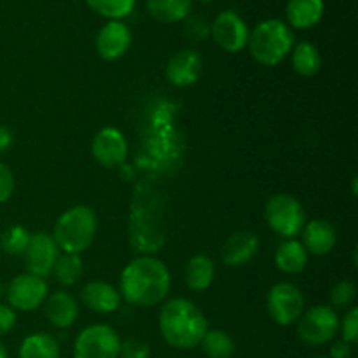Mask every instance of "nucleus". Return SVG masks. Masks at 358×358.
I'll return each instance as SVG.
<instances>
[{
    "label": "nucleus",
    "instance_id": "423d86ee",
    "mask_svg": "<svg viewBox=\"0 0 358 358\" xmlns=\"http://www.w3.org/2000/svg\"><path fill=\"white\" fill-rule=\"evenodd\" d=\"M339 317L331 306H313L297 320V336L308 346L331 343L339 332Z\"/></svg>",
    "mask_w": 358,
    "mask_h": 358
},
{
    "label": "nucleus",
    "instance_id": "bb28decb",
    "mask_svg": "<svg viewBox=\"0 0 358 358\" xmlns=\"http://www.w3.org/2000/svg\"><path fill=\"white\" fill-rule=\"evenodd\" d=\"M52 275H55V278L62 285H73L80 278V275H83V261H80L79 255L73 254L59 255L55 268H52Z\"/></svg>",
    "mask_w": 358,
    "mask_h": 358
},
{
    "label": "nucleus",
    "instance_id": "f704fd0d",
    "mask_svg": "<svg viewBox=\"0 0 358 358\" xmlns=\"http://www.w3.org/2000/svg\"><path fill=\"white\" fill-rule=\"evenodd\" d=\"M350 355H352V345L345 339L336 341L331 346V358H350Z\"/></svg>",
    "mask_w": 358,
    "mask_h": 358
},
{
    "label": "nucleus",
    "instance_id": "aec40b11",
    "mask_svg": "<svg viewBox=\"0 0 358 358\" xmlns=\"http://www.w3.org/2000/svg\"><path fill=\"white\" fill-rule=\"evenodd\" d=\"M275 264L280 271L287 275H297L308 264V252L304 245L297 240H285L278 247L275 255Z\"/></svg>",
    "mask_w": 358,
    "mask_h": 358
},
{
    "label": "nucleus",
    "instance_id": "c85d7f7f",
    "mask_svg": "<svg viewBox=\"0 0 358 358\" xmlns=\"http://www.w3.org/2000/svg\"><path fill=\"white\" fill-rule=\"evenodd\" d=\"M357 299V287L355 283L343 280V282L336 283L331 290V303L334 308H350Z\"/></svg>",
    "mask_w": 358,
    "mask_h": 358
},
{
    "label": "nucleus",
    "instance_id": "39448f33",
    "mask_svg": "<svg viewBox=\"0 0 358 358\" xmlns=\"http://www.w3.org/2000/svg\"><path fill=\"white\" fill-rule=\"evenodd\" d=\"M266 220L276 234L292 240L306 226V213L296 198L289 194H276L266 205Z\"/></svg>",
    "mask_w": 358,
    "mask_h": 358
},
{
    "label": "nucleus",
    "instance_id": "f03ea898",
    "mask_svg": "<svg viewBox=\"0 0 358 358\" xmlns=\"http://www.w3.org/2000/svg\"><path fill=\"white\" fill-rule=\"evenodd\" d=\"M159 331L164 341L177 350L198 348L208 331V320L187 299H171L159 313Z\"/></svg>",
    "mask_w": 358,
    "mask_h": 358
},
{
    "label": "nucleus",
    "instance_id": "473e14b6",
    "mask_svg": "<svg viewBox=\"0 0 358 358\" xmlns=\"http://www.w3.org/2000/svg\"><path fill=\"white\" fill-rule=\"evenodd\" d=\"M14 175L7 164L0 163V203H6L13 196Z\"/></svg>",
    "mask_w": 358,
    "mask_h": 358
},
{
    "label": "nucleus",
    "instance_id": "f8f14e48",
    "mask_svg": "<svg viewBox=\"0 0 358 358\" xmlns=\"http://www.w3.org/2000/svg\"><path fill=\"white\" fill-rule=\"evenodd\" d=\"M93 157L105 168H117L128 157V143L124 135L115 128H103L96 133L91 145Z\"/></svg>",
    "mask_w": 358,
    "mask_h": 358
},
{
    "label": "nucleus",
    "instance_id": "6e6552de",
    "mask_svg": "<svg viewBox=\"0 0 358 358\" xmlns=\"http://www.w3.org/2000/svg\"><path fill=\"white\" fill-rule=\"evenodd\" d=\"M268 313L278 325L296 324L304 313V296L294 283L282 282L268 294Z\"/></svg>",
    "mask_w": 358,
    "mask_h": 358
},
{
    "label": "nucleus",
    "instance_id": "9b49d317",
    "mask_svg": "<svg viewBox=\"0 0 358 358\" xmlns=\"http://www.w3.org/2000/svg\"><path fill=\"white\" fill-rule=\"evenodd\" d=\"M24 255H27L28 273L38 278H48L59 257V248L51 234L35 233L30 236Z\"/></svg>",
    "mask_w": 358,
    "mask_h": 358
},
{
    "label": "nucleus",
    "instance_id": "2f4dec72",
    "mask_svg": "<svg viewBox=\"0 0 358 358\" xmlns=\"http://www.w3.org/2000/svg\"><path fill=\"white\" fill-rule=\"evenodd\" d=\"M149 345L138 339H129V341L121 343V352L119 355L122 358H149Z\"/></svg>",
    "mask_w": 358,
    "mask_h": 358
},
{
    "label": "nucleus",
    "instance_id": "a211bd4d",
    "mask_svg": "<svg viewBox=\"0 0 358 358\" xmlns=\"http://www.w3.org/2000/svg\"><path fill=\"white\" fill-rule=\"evenodd\" d=\"M83 303L94 313H112L121 306V294L117 289L105 282H90L84 285Z\"/></svg>",
    "mask_w": 358,
    "mask_h": 358
},
{
    "label": "nucleus",
    "instance_id": "5701e85b",
    "mask_svg": "<svg viewBox=\"0 0 358 358\" xmlns=\"http://www.w3.org/2000/svg\"><path fill=\"white\" fill-rule=\"evenodd\" d=\"M17 355L20 358H59V345L51 334L37 332L23 339Z\"/></svg>",
    "mask_w": 358,
    "mask_h": 358
},
{
    "label": "nucleus",
    "instance_id": "72a5a7b5",
    "mask_svg": "<svg viewBox=\"0 0 358 358\" xmlns=\"http://www.w3.org/2000/svg\"><path fill=\"white\" fill-rule=\"evenodd\" d=\"M16 325V313L10 306L0 303V336H6Z\"/></svg>",
    "mask_w": 358,
    "mask_h": 358
},
{
    "label": "nucleus",
    "instance_id": "20e7f679",
    "mask_svg": "<svg viewBox=\"0 0 358 358\" xmlns=\"http://www.w3.org/2000/svg\"><path fill=\"white\" fill-rule=\"evenodd\" d=\"M96 227L98 220L93 210L84 205L73 206L56 220L52 240L65 254L80 255L93 243Z\"/></svg>",
    "mask_w": 358,
    "mask_h": 358
},
{
    "label": "nucleus",
    "instance_id": "dca6fc26",
    "mask_svg": "<svg viewBox=\"0 0 358 358\" xmlns=\"http://www.w3.org/2000/svg\"><path fill=\"white\" fill-rule=\"evenodd\" d=\"M301 233H303L301 243L304 245L306 252L313 255H327L334 248L336 240H338L334 226L322 219L308 222Z\"/></svg>",
    "mask_w": 358,
    "mask_h": 358
},
{
    "label": "nucleus",
    "instance_id": "1a4fd4ad",
    "mask_svg": "<svg viewBox=\"0 0 358 358\" xmlns=\"http://www.w3.org/2000/svg\"><path fill=\"white\" fill-rule=\"evenodd\" d=\"M248 30L243 17L234 10H222L217 14L213 23H210V37L220 49L227 52H240L248 44Z\"/></svg>",
    "mask_w": 358,
    "mask_h": 358
},
{
    "label": "nucleus",
    "instance_id": "9d476101",
    "mask_svg": "<svg viewBox=\"0 0 358 358\" xmlns=\"http://www.w3.org/2000/svg\"><path fill=\"white\" fill-rule=\"evenodd\" d=\"M6 296L13 310L34 311L48 299V283L30 273L17 275L7 287Z\"/></svg>",
    "mask_w": 358,
    "mask_h": 358
},
{
    "label": "nucleus",
    "instance_id": "e433bc0d",
    "mask_svg": "<svg viewBox=\"0 0 358 358\" xmlns=\"http://www.w3.org/2000/svg\"><path fill=\"white\" fill-rule=\"evenodd\" d=\"M0 358H7V350H6V346H3L2 341H0Z\"/></svg>",
    "mask_w": 358,
    "mask_h": 358
},
{
    "label": "nucleus",
    "instance_id": "f3484780",
    "mask_svg": "<svg viewBox=\"0 0 358 358\" xmlns=\"http://www.w3.org/2000/svg\"><path fill=\"white\" fill-rule=\"evenodd\" d=\"M44 311L48 320L55 327L66 329L76 324L77 317H79V304L69 292L59 290V292L48 296V299L44 301Z\"/></svg>",
    "mask_w": 358,
    "mask_h": 358
},
{
    "label": "nucleus",
    "instance_id": "4468645a",
    "mask_svg": "<svg viewBox=\"0 0 358 358\" xmlns=\"http://www.w3.org/2000/svg\"><path fill=\"white\" fill-rule=\"evenodd\" d=\"M203 73V58L194 49L175 52L166 65V77L173 86L187 87L198 83Z\"/></svg>",
    "mask_w": 358,
    "mask_h": 358
},
{
    "label": "nucleus",
    "instance_id": "4c0bfd02",
    "mask_svg": "<svg viewBox=\"0 0 358 358\" xmlns=\"http://www.w3.org/2000/svg\"><path fill=\"white\" fill-rule=\"evenodd\" d=\"M6 292H7V287L3 285L2 282H0V297H2V296H6Z\"/></svg>",
    "mask_w": 358,
    "mask_h": 358
},
{
    "label": "nucleus",
    "instance_id": "7ed1b4c3",
    "mask_svg": "<svg viewBox=\"0 0 358 358\" xmlns=\"http://www.w3.org/2000/svg\"><path fill=\"white\" fill-rule=\"evenodd\" d=\"M248 49L257 63L275 66L287 58L294 48V34L282 20H266L248 35Z\"/></svg>",
    "mask_w": 358,
    "mask_h": 358
},
{
    "label": "nucleus",
    "instance_id": "6ab92c4d",
    "mask_svg": "<svg viewBox=\"0 0 358 358\" xmlns=\"http://www.w3.org/2000/svg\"><path fill=\"white\" fill-rule=\"evenodd\" d=\"M325 13L324 0H289L287 3V21L297 30H310L317 27Z\"/></svg>",
    "mask_w": 358,
    "mask_h": 358
},
{
    "label": "nucleus",
    "instance_id": "cd10ccee",
    "mask_svg": "<svg viewBox=\"0 0 358 358\" xmlns=\"http://www.w3.org/2000/svg\"><path fill=\"white\" fill-rule=\"evenodd\" d=\"M31 234L23 226H10L0 236V247L9 255H21L27 252Z\"/></svg>",
    "mask_w": 358,
    "mask_h": 358
},
{
    "label": "nucleus",
    "instance_id": "ea45409f",
    "mask_svg": "<svg viewBox=\"0 0 358 358\" xmlns=\"http://www.w3.org/2000/svg\"><path fill=\"white\" fill-rule=\"evenodd\" d=\"M317 358H327V357H317Z\"/></svg>",
    "mask_w": 358,
    "mask_h": 358
},
{
    "label": "nucleus",
    "instance_id": "0eeeda50",
    "mask_svg": "<svg viewBox=\"0 0 358 358\" xmlns=\"http://www.w3.org/2000/svg\"><path fill=\"white\" fill-rule=\"evenodd\" d=\"M121 338L112 327L94 324L80 331L73 343V358H117Z\"/></svg>",
    "mask_w": 358,
    "mask_h": 358
},
{
    "label": "nucleus",
    "instance_id": "58836bf2",
    "mask_svg": "<svg viewBox=\"0 0 358 358\" xmlns=\"http://www.w3.org/2000/svg\"><path fill=\"white\" fill-rule=\"evenodd\" d=\"M198 2H201V3H210V2H213V0H198Z\"/></svg>",
    "mask_w": 358,
    "mask_h": 358
},
{
    "label": "nucleus",
    "instance_id": "c756f323",
    "mask_svg": "<svg viewBox=\"0 0 358 358\" xmlns=\"http://www.w3.org/2000/svg\"><path fill=\"white\" fill-rule=\"evenodd\" d=\"M184 34L192 42H203L210 37V23L203 16L189 14L184 20Z\"/></svg>",
    "mask_w": 358,
    "mask_h": 358
},
{
    "label": "nucleus",
    "instance_id": "f257e3e1",
    "mask_svg": "<svg viewBox=\"0 0 358 358\" xmlns=\"http://www.w3.org/2000/svg\"><path fill=\"white\" fill-rule=\"evenodd\" d=\"M171 278L166 264L156 257L133 259L121 275V296L133 306L159 304L170 292Z\"/></svg>",
    "mask_w": 358,
    "mask_h": 358
},
{
    "label": "nucleus",
    "instance_id": "2eb2a0df",
    "mask_svg": "<svg viewBox=\"0 0 358 358\" xmlns=\"http://www.w3.org/2000/svg\"><path fill=\"white\" fill-rule=\"evenodd\" d=\"M259 252V238L250 231H240L229 236L222 248V261L226 266H243L250 262Z\"/></svg>",
    "mask_w": 358,
    "mask_h": 358
},
{
    "label": "nucleus",
    "instance_id": "7c9ffc66",
    "mask_svg": "<svg viewBox=\"0 0 358 358\" xmlns=\"http://www.w3.org/2000/svg\"><path fill=\"white\" fill-rule=\"evenodd\" d=\"M339 329H341L343 339L350 345H355L358 341V308H352L345 315L343 322H339Z\"/></svg>",
    "mask_w": 358,
    "mask_h": 358
},
{
    "label": "nucleus",
    "instance_id": "a878e982",
    "mask_svg": "<svg viewBox=\"0 0 358 358\" xmlns=\"http://www.w3.org/2000/svg\"><path fill=\"white\" fill-rule=\"evenodd\" d=\"M87 7L110 21H121L129 16L136 6V0H86Z\"/></svg>",
    "mask_w": 358,
    "mask_h": 358
},
{
    "label": "nucleus",
    "instance_id": "ddd939ff",
    "mask_svg": "<svg viewBox=\"0 0 358 358\" xmlns=\"http://www.w3.org/2000/svg\"><path fill=\"white\" fill-rule=\"evenodd\" d=\"M131 45V30L122 21H107L96 35V51L100 58L115 62L128 52Z\"/></svg>",
    "mask_w": 358,
    "mask_h": 358
},
{
    "label": "nucleus",
    "instance_id": "c9c22d12",
    "mask_svg": "<svg viewBox=\"0 0 358 358\" xmlns=\"http://www.w3.org/2000/svg\"><path fill=\"white\" fill-rule=\"evenodd\" d=\"M13 142L14 136L13 133H10V129L6 128V126H0V154L6 152V150L13 145Z\"/></svg>",
    "mask_w": 358,
    "mask_h": 358
},
{
    "label": "nucleus",
    "instance_id": "b1692460",
    "mask_svg": "<svg viewBox=\"0 0 358 358\" xmlns=\"http://www.w3.org/2000/svg\"><path fill=\"white\" fill-rule=\"evenodd\" d=\"M292 66L303 77L317 76L322 69V55L317 45L308 41L299 42L292 51Z\"/></svg>",
    "mask_w": 358,
    "mask_h": 358
},
{
    "label": "nucleus",
    "instance_id": "412c9836",
    "mask_svg": "<svg viewBox=\"0 0 358 358\" xmlns=\"http://www.w3.org/2000/svg\"><path fill=\"white\" fill-rule=\"evenodd\" d=\"M150 16L164 24L184 21L191 14L192 0H145Z\"/></svg>",
    "mask_w": 358,
    "mask_h": 358
},
{
    "label": "nucleus",
    "instance_id": "4be33fe9",
    "mask_svg": "<svg viewBox=\"0 0 358 358\" xmlns=\"http://www.w3.org/2000/svg\"><path fill=\"white\" fill-rule=\"evenodd\" d=\"M215 278V264L206 255H196L185 266V285L194 292H203Z\"/></svg>",
    "mask_w": 358,
    "mask_h": 358
},
{
    "label": "nucleus",
    "instance_id": "393cba45",
    "mask_svg": "<svg viewBox=\"0 0 358 358\" xmlns=\"http://www.w3.org/2000/svg\"><path fill=\"white\" fill-rule=\"evenodd\" d=\"M203 353L208 358H231L234 355V341L224 331H206L201 343Z\"/></svg>",
    "mask_w": 358,
    "mask_h": 358
}]
</instances>
